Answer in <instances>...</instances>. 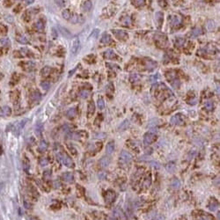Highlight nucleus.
I'll use <instances>...</instances> for the list:
<instances>
[{
    "mask_svg": "<svg viewBox=\"0 0 220 220\" xmlns=\"http://www.w3.org/2000/svg\"><path fill=\"white\" fill-rule=\"evenodd\" d=\"M57 158L65 166V167H67L69 168L74 167V163H73L72 159H71L65 152H61L59 153H57Z\"/></svg>",
    "mask_w": 220,
    "mask_h": 220,
    "instance_id": "nucleus-1",
    "label": "nucleus"
},
{
    "mask_svg": "<svg viewBox=\"0 0 220 220\" xmlns=\"http://www.w3.org/2000/svg\"><path fill=\"white\" fill-rule=\"evenodd\" d=\"M132 161V156L130 153H129L126 151H122L120 153L119 156V163L122 166L129 165V164Z\"/></svg>",
    "mask_w": 220,
    "mask_h": 220,
    "instance_id": "nucleus-2",
    "label": "nucleus"
},
{
    "mask_svg": "<svg viewBox=\"0 0 220 220\" xmlns=\"http://www.w3.org/2000/svg\"><path fill=\"white\" fill-rule=\"evenodd\" d=\"M33 53L31 50L27 48H23L19 51H15L13 52V56L15 57H31Z\"/></svg>",
    "mask_w": 220,
    "mask_h": 220,
    "instance_id": "nucleus-3",
    "label": "nucleus"
},
{
    "mask_svg": "<svg viewBox=\"0 0 220 220\" xmlns=\"http://www.w3.org/2000/svg\"><path fill=\"white\" fill-rule=\"evenodd\" d=\"M112 33L114 34V35L116 36L117 39L121 40V41H125L128 39V34L127 32L123 31V30H112Z\"/></svg>",
    "mask_w": 220,
    "mask_h": 220,
    "instance_id": "nucleus-4",
    "label": "nucleus"
},
{
    "mask_svg": "<svg viewBox=\"0 0 220 220\" xmlns=\"http://www.w3.org/2000/svg\"><path fill=\"white\" fill-rule=\"evenodd\" d=\"M170 122L171 123L174 125H182L184 123V117L181 114H177L171 118Z\"/></svg>",
    "mask_w": 220,
    "mask_h": 220,
    "instance_id": "nucleus-5",
    "label": "nucleus"
},
{
    "mask_svg": "<svg viewBox=\"0 0 220 220\" xmlns=\"http://www.w3.org/2000/svg\"><path fill=\"white\" fill-rule=\"evenodd\" d=\"M156 139V135L152 131L147 132L144 137V143L145 144H150L155 141Z\"/></svg>",
    "mask_w": 220,
    "mask_h": 220,
    "instance_id": "nucleus-6",
    "label": "nucleus"
},
{
    "mask_svg": "<svg viewBox=\"0 0 220 220\" xmlns=\"http://www.w3.org/2000/svg\"><path fill=\"white\" fill-rule=\"evenodd\" d=\"M19 65H20V67L26 71H32L35 68V63L34 62H31V61H28V62H22Z\"/></svg>",
    "mask_w": 220,
    "mask_h": 220,
    "instance_id": "nucleus-7",
    "label": "nucleus"
},
{
    "mask_svg": "<svg viewBox=\"0 0 220 220\" xmlns=\"http://www.w3.org/2000/svg\"><path fill=\"white\" fill-rule=\"evenodd\" d=\"M116 193L112 190L107 191L106 194H105V200H106L107 203H112L114 200H116Z\"/></svg>",
    "mask_w": 220,
    "mask_h": 220,
    "instance_id": "nucleus-8",
    "label": "nucleus"
},
{
    "mask_svg": "<svg viewBox=\"0 0 220 220\" xmlns=\"http://www.w3.org/2000/svg\"><path fill=\"white\" fill-rule=\"evenodd\" d=\"M110 163H111V158L107 157V156H104V157H102L101 159L99 160V167H101V168L107 167L110 165Z\"/></svg>",
    "mask_w": 220,
    "mask_h": 220,
    "instance_id": "nucleus-9",
    "label": "nucleus"
},
{
    "mask_svg": "<svg viewBox=\"0 0 220 220\" xmlns=\"http://www.w3.org/2000/svg\"><path fill=\"white\" fill-rule=\"evenodd\" d=\"M79 47H80V42H79V39L78 37H76L74 39L73 42H72V46H71V54L73 56H75L78 54V50H79Z\"/></svg>",
    "mask_w": 220,
    "mask_h": 220,
    "instance_id": "nucleus-10",
    "label": "nucleus"
},
{
    "mask_svg": "<svg viewBox=\"0 0 220 220\" xmlns=\"http://www.w3.org/2000/svg\"><path fill=\"white\" fill-rule=\"evenodd\" d=\"M12 114V108L9 106H3L0 107V116L8 117Z\"/></svg>",
    "mask_w": 220,
    "mask_h": 220,
    "instance_id": "nucleus-11",
    "label": "nucleus"
},
{
    "mask_svg": "<svg viewBox=\"0 0 220 220\" xmlns=\"http://www.w3.org/2000/svg\"><path fill=\"white\" fill-rule=\"evenodd\" d=\"M10 98H11V101L12 103L16 105L19 101V92L18 90L11 92V93H10Z\"/></svg>",
    "mask_w": 220,
    "mask_h": 220,
    "instance_id": "nucleus-12",
    "label": "nucleus"
},
{
    "mask_svg": "<svg viewBox=\"0 0 220 220\" xmlns=\"http://www.w3.org/2000/svg\"><path fill=\"white\" fill-rule=\"evenodd\" d=\"M30 99H31V101L33 102H38L42 99V94H41L39 91H34L32 93L31 96H30Z\"/></svg>",
    "mask_w": 220,
    "mask_h": 220,
    "instance_id": "nucleus-13",
    "label": "nucleus"
},
{
    "mask_svg": "<svg viewBox=\"0 0 220 220\" xmlns=\"http://www.w3.org/2000/svg\"><path fill=\"white\" fill-rule=\"evenodd\" d=\"M111 42H112L111 36H110L109 34H107V33L103 34V35H102V37L101 39V42L102 43V44H110Z\"/></svg>",
    "mask_w": 220,
    "mask_h": 220,
    "instance_id": "nucleus-14",
    "label": "nucleus"
},
{
    "mask_svg": "<svg viewBox=\"0 0 220 220\" xmlns=\"http://www.w3.org/2000/svg\"><path fill=\"white\" fill-rule=\"evenodd\" d=\"M16 41L19 43H21V44H27L28 43V40L27 39V37L21 34H18L16 35Z\"/></svg>",
    "mask_w": 220,
    "mask_h": 220,
    "instance_id": "nucleus-15",
    "label": "nucleus"
},
{
    "mask_svg": "<svg viewBox=\"0 0 220 220\" xmlns=\"http://www.w3.org/2000/svg\"><path fill=\"white\" fill-rule=\"evenodd\" d=\"M63 180L65 181V182H68V183H71V182H73V181H74V177H73V175L71 174V173H64L63 174Z\"/></svg>",
    "mask_w": 220,
    "mask_h": 220,
    "instance_id": "nucleus-16",
    "label": "nucleus"
},
{
    "mask_svg": "<svg viewBox=\"0 0 220 220\" xmlns=\"http://www.w3.org/2000/svg\"><path fill=\"white\" fill-rule=\"evenodd\" d=\"M104 57L107 59H114V58H116V54L112 49H107L104 52Z\"/></svg>",
    "mask_w": 220,
    "mask_h": 220,
    "instance_id": "nucleus-17",
    "label": "nucleus"
},
{
    "mask_svg": "<svg viewBox=\"0 0 220 220\" xmlns=\"http://www.w3.org/2000/svg\"><path fill=\"white\" fill-rule=\"evenodd\" d=\"M203 34V31H202L201 27H196L195 29L192 30L191 34H190V37L191 38H196Z\"/></svg>",
    "mask_w": 220,
    "mask_h": 220,
    "instance_id": "nucleus-18",
    "label": "nucleus"
},
{
    "mask_svg": "<svg viewBox=\"0 0 220 220\" xmlns=\"http://www.w3.org/2000/svg\"><path fill=\"white\" fill-rule=\"evenodd\" d=\"M34 27H35V29H36L38 32H43L44 31L45 26H44V22H43L42 19H39L38 21H36Z\"/></svg>",
    "mask_w": 220,
    "mask_h": 220,
    "instance_id": "nucleus-19",
    "label": "nucleus"
},
{
    "mask_svg": "<svg viewBox=\"0 0 220 220\" xmlns=\"http://www.w3.org/2000/svg\"><path fill=\"white\" fill-rule=\"evenodd\" d=\"M76 114H77L76 107H71V108L68 109L67 112H66V116H67L68 118H70V119L74 118V117L76 116Z\"/></svg>",
    "mask_w": 220,
    "mask_h": 220,
    "instance_id": "nucleus-20",
    "label": "nucleus"
},
{
    "mask_svg": "<svg viewBox=\"0 0 220 220\" xmlns=\"http://www.w3.org/2000/svg\"><path fill=\"white\" fill-rule=\"evenodd\" d=\"M51 71H52L51 67H49V66H45V67H43L42 69V71H41V75L42 77H44V78H46V77L49 76Z\"/></svg>",
    "mask_w": 220,
    "mask_h": 220,
    "instance_id": "nucleus-21",
    "label": "nucleus"
},
{
    "mask_svg": "<svg viewBox=\"0 0 220 220\" xmlns=\"http://www.w3.org/2000/svg\"><path fill=\"white\" fill-rule=\"evenodd\" d=\"M114 148H116V146H114V142H109L108 144H107V146H106V152H107V154H112V153L114 152Z\"/></svg>",
    "mask_w": 220,
    "mask_h": 220,
    "instance_id": "nucleus-22",
    "label": "nucleus"
},
{
    "mask_svg": "<svg viewBox=\"0 0 220 220\" xmlns=\"http://www.w3.org/2000/svg\"><path fill=\"white\" fill-rule=\"evenodd\" d=\"M206 29L208 30L209 32H212L216 29V23L213 20H209L208 22L206 23Z\"/></svg>",
    "mask_w": 220,
    "mask_h": 220,
    "instance_id": "nucleus-23",
    "label": "nucleus"
},
{
    "mask_svg": "<svg viewBox=\"0 0 220 220\" xmlns=\"http://www.w3.org/2000/svg\"><path fill=\"white\" fill-rule=\"evenodd\" d=\"M145 67H146V69L148 71H152L157 67V63L154 62V61L150 60L145 63Z\"/></svg>",
    "mask_w": 220,
    "mask_h": 220,
    "instance_id": "nucleus-24",
    "label": "nucleus"
},
{
    "mask_svg": "<svg viewBox=\"0 0 220 220\" xmlns=\"http://www.w3.org/2000/svg\"><path fill=\"white\" fill-rule=\"evenodd\" d=\"M92 8H93V4H92V2L90 1V0H86V1L84 2V4H83L84 11L89 12V11H91Z\"/></svg>",
    "mask_w": 220,
    "mask_h": 220,
    "instance_id": "nucleus-25",
    "label": "nucleus"
},
{
    "mask_svg": "<svg viewBox=\"0 0 220 220\" xmlns=\"http://www.w3.org/2000/svg\"><path fill=\"white\" fill-rule=\"evenodd\" d=\"M94 111H95V107H94V104L93 101H90L88 104V107H87V112H88V116L91 117L93 116V114L94 113Z\"/></svg>",
    "mask_w": 220,
    "mask_h": 220,
    "instance_id": "nucleus-26",
    "label": "nucleus"
},
{
    "mask_svg": "<svg viewBox=\"0 0 220 220\" xmlns=\"http://www.w3.org/2000/svg\"><path fill=\"white\" fill-rule=\"evenodd\" d=\"M129 126V120H125L121 123V125L119 126L118 129L119 131H124V130H126L128 128Z\"/></svg>",
    "mask_w": 220,
    "mask_h": 220,
    "instance_id": "nucleus-27",
    "label": "nucleus"
},
{
    "mask_svg": "<svg viewBox=\"0 0 220 220\" xmlns=\"http://www.w3.org/2000/svg\"><path fill=\"white\" fill-rule=\"evenodd\" d=\"M48 149V144L45 141H42L38 145V150L41 152H46V150Z\"/></svg>",
    "mask_w": 220,
    "mask_h": 220,
    "instance_id": "nucleus-28",
    "label": "nucleus"
},
{
    "mask_svg": "<svg viewBox=\"0 0 220 220\" xmlns=\"http://www.w3.org/2000/svg\"><path fill=\"white\" fill-rule=\"evenodd\" d=\"M59 30H60L61 34H62L64 37H66V38H71V34L68 31L67 29L65 28V27H61V26H60V27H59Z\"/></svg>",
    "mask_w": 220,
    "mask_h": 220,
    "instance_id": "nucleus-29",
    "label": "nucleus"
},
{
    "mask_svg": "<svg viewBox=\"0 0 220 220\" xmlns=\"http://www.w3.org/2000/svg\"><path fill=\"white\" fill-rule=\"evenodd\" d=\"M218 207V203L217 202V200H212L211 203H209V209H211V211H215Z\"/></svg>",
    "mask_w": 220,
    "mask_h": 220,
    "instance_id": "nucleus-30",
    "label": "nucleus"
},
{
    "mask_svg": "<svg viewBox=\"0 0 220 220\" xmlns=\"http://www.w3.org/2000/svg\"><path fill=\"white\" fill-rule=\"evenodd\" d=\"M181 23V19L178 16H173L171 18V25L172 26H179Z\"/></svg>",
    "mask_w": 220,
    "mask_h": 220,
    "instance_id": "nucleus-31",
    "label": "nucleus"
},
{
    "mask_svg": "<svg viewBox=\"0 0 220 220\" xmlns=\"http://www.w3.org/2000/svg\"><path fill=\"white\" fill-rule=\"evenodd\" d=\"M156 19H157L158 27H160V26L162 25V22H163V13L162 12H158L157 13H156Z\"/></svg>",
    "mask_w": 220,
    "mask_h": 220,
    "instance_id": "nucleus-32",
    "label": "nucleus"
},
{
    "mask_svg": "<svg viewBox=\"0 0 220 220\" xmlns=\"http://www.w3.org/2000/svg\"><path fill=\"white\" fill-rule=\"evenodd\" d=\"M81 19H82V17L78 16V15H77V14H73L72 16H71V18H70L71 22L72 23V24H76V23L79 22Z\"/></svg>",
    "mask_w": 220,
    "mask_h": 220,
    "instance_id": "nucleus-33",
    "label": "nucleus"
},
{
    "mask_svg": "<svg viewBox=\"0 0 220 220\" xmlns=\"http://www.w3.org/2000/svg\"><path fill=\"white\" fill-rule=\"evenodd\" d=\"M114 218H122L123 217V213L119 208H116L114 211Z\"/></svg>",
    "mask_w": 220,
    "mask_h": 220,
    "instance_id": "nucleus-34",
    "label": "nucleus"
},
{
    "mask_svg": "<svg viewBox=\"0 0 220 220\" xmlns=\"http://www.w3.org/2000/svg\"><path fill=\"white\" fill-rule=\"evenodd\" d=\"M171 185H172L173 188H179L181 187V181H179L177 178H174L172 181H171Z\"/></svg>",
    "mask_w": 220,
    "mask_h": 220,
    "instance_id": "nucleus-35",
    "label": "nucleus"
},
{
    "mask_svg": "<svg viewBox=\"0 0 220 220\" xmlns=\"http://www.w3.org/2000/svg\"><path fill=\"white\" fill-rule=\"evenodd\" d=\"M184 43H185V39L184 38H181V37H179L177 39L175 40V46L176 47H181Z\"/></svg>",
    "mask_w": 220,
    "mask_h": 220,
    "instance_id": "nucleus-36",
    "label": "nucleus"
},
{
    "mask_svg": "<svg viewBox=\"0 0 220 220\" xmlns=\"http://www.w3.org/2000/svg\"><path fill=\"white\" fill-rule=\"evenodd\" d=\"M8 32V28L4 24H0V35H6Z\"/></svg>",
    "mask_w": 220,
    "mask_h": 220,
    "instance_id": "nucleus-37",
    "label": "nucleus"
},
{
    "mask_svg": "<svg viewBox=\"0 0 220 220\" xmlns=\"http://www.w3.org/2000/svg\"><path fill=\"white\" fill-rule=\"evenodd\" d=\"M41 86H42V88L44 91H48L50 87V84H49V82H48V81H42V83H41Z\"/></svg>",
    "mask_w": 220,
    "mask_h": 220,
    "instance_id": "nucleus-38",
    "label": "nucleus"
},
{
    "mask_svg": "<svg viewBox=\"0 0 220 220\" xmlns=\"http://www.w3.org/2000/svg\"><path fill=\"white\" fill-rule=\"evenodd\" d=\"M62 15H63V18L64 19H70V18L71 16V12H70V11H69L68 9H66V10H64V11H63Z\"/></svg>",
    "mask_w": 220,
    "mask_h": 220,
    "instance_id": "nucleus-39",
    "label": "nucleus"
},
{
    "mask_svg": "<svg viewBox=\"0 0 220 220\" xmlns=\"http://www.w3.org/2000/svg\"><path fill=\"white\" fill-rule=\"evenodd\" d=\"M167 170L169 173H173L175 170V164L174 163H168L167 165Z\"/></svg>",
    "mask_w": 220,
    "mask_h": 220,
    "instance_id": "nucleus-40",
    "label": "nucleus"
},
{
    "mask_svg": "<svg viewBox=\"0 0 220 220\" xmlns=\"http://www.w3.org/2000/svg\"><path fill=\"white\" fill-rule=\"evenodd\" d=\"M214 107V105L211 101H207L205 103V109L207 111H212Z\"/></svg>",
    "mask_w": 220,
    "mask_h": 220,
    "instance_id": "nucleus-41",
    "label": "nucleus"
},
{
    "mask_svg": "<svg viewBox=\"0 0 220 220\" xmlns=\"http://www.w3.org/2000/svg\"><path fill=\"white\" fill-rule=\"evenodd\" d=\"M97 105H98V107H99V109H101L102 110L105 107V101H104V99L101 98V99H98V102H97Z\"/></svg>",
    "mask_w": 220,
    "mask_h": 220,
    "instance_id": "nucleus-42",
    "label": "nucleus"
},
{
    "mask_svg": "<svg viewBox=\"0 0 220 220\" xmlns=\"http://www.w3.org/2000/svg\"><path fill=\"white\" fill-rule=\"evenodd\" d=\"M42 125L41 123H37L36 126H35V133H36L37 136H41V133H42Z\"/></svg>",
    "mask_w": 220,
    "mask_h": 220,
    "instance_id": "nucleus-43",
    "label": "nucleus"
},
{
    "mask_svg": "<svg viewBox=\"0 0 220 220\" xmlns=\"http://www.w3.org/2000/svg\"><path fill=\"white\" fill-rule=\"evenodd\" d=\"M0 44L2 46H10V40L7 39V38H2L0 39Z\"/></svg>",
    "mask_w": 220,
    "mask_h": 220,
    "instance_id": "nucleus-44",
    "label": "nucleus"
},
{
    "mask_svg": "<svg viewBox=\"0 0 220 220\" xmlns=\"http://www.w3.org/2000/svg\"><path fill=\"white\" fill-rule=\"evenodd\" d=\"M132 3L136 6H143L144 4V0H132Z\"/></svg>",
    "mask_w": 220,
    "mask_h": 220,
    "instance_id": "nucleus-45",
    "label": "nucleus"
},
{
    "mask_svg": "<svg viewBox=\"0 0 220 220\" xmlns=\"http://www.w3.org/2000/svg\"><path fill=\"white\" fill-rule=\"evenodd\" d=\"M48 164V158L46 157H43L40 159V165L42 166V167H45V166H47Z\"/></svg>",
    "mask_w": 220,
    "mask_h": 220,
    "instance_id": "nucleus-46",
    "label": "nucleus"
},
{
    "mask_svg": "<svg viewBox=\"0 0 220 220\" xmlns=\"http://www.w3.org/2000/svg\"><path fill=\"white\" fill-rule=\"evenodd\" d=\"M79 96H80L82 99L87 98V97L89 96V92H88L87 90H83V91H81L80 93H79Z\"/></svg>",
    "mask_w": 220,
    "mask_h": 220,
    "instance_id": "nucleus-47",
    "label": "nucleus"
},
{
    "mask_svg": "<svg viewBox=\"0 0 220 220\" xmlns=\"http://www.w3.org/2000/svg\"><path fill=\"white\" fill-rule=\"evenodd\" d=\"M99 34V29H94L93 31L92 32V34L90 35V38H94V39H95V38L98 37Z\"/></svg>",
    "mask_w": 220,
    "mask_h": 220,
    "instance_id": "nucleus-48",
    "label": "nucleus"
},
{
    "mask_svg": "<svg viewBox=\"0 0 220 220\" xmlns=\"http://www.w3.org/2000/svg\"><path fill=\"white\" fill-rule=\"evenodd\" d=\"M55 3L59 7H63L65 6V0H55Z\"/></svg>",
    "mask_w": 220,
    "mask_h": 220,
    "instance_id": "nucleus-49",
    "label": "nucleus"
},
{
    "mask_svg": "<svg viewBox=\"0 0 220 220\" xmlns=\"http://www.w3.org/2000/svg\"><path fill=\"white\" fill-rule=\"evenodd\" d=\"M139 76L138 75H137V74H134V75H132L131 77H130V81L131 82H136V81H137V80H139Z\"/></svg>",
    "mask_w": 220,
    "mask_h": 220,
    "instance_id": "nucleus-50",
    "label": "nucleus"
},
{
    "mask_svg": "<svg viewBox=\"0 0 220 220\" xmlns=\"http://www.w3.org/2000/svg\"><path fill=\"white\" fill-rule=\"evenodd\" d=\"M172 85L174 88H178L179 86H180V81H179L178 79H175V80H173L172 82Z\"/></svg>",
    "mask_w": 220,
    "mask_h": 220,
    "instance_id": "nucleus-51",
    "label": "nucleus"
},
{
    "mask_svg": "<svg viewBox=\"0 0 220 220\" xmlns=\"http://www.w3.org/2000/svg\"><path fill=\"white\" fill-rule=\"evenodd\" d=\"M4 4L6 7H10L12 4V1H10V0H4Z\"/></svg>",
    "mask_w": 220,
    "mask_h": 220,
    "instance_id": "nucleus-52",
    "label": "nucleus"
},
{
    "mask_svg": "<svg viewBox=\"0 0 220 220\" xmlns=\"http://www.w3.org/2000/svg\"><path fill=\"white\" fill-rule=\"evenodd\" d=\"M34 2V0H24V4L26 6H29V4H33Z\"/></svg>",
    "mask_w": 220,
    "mask_h": 220,
    "instance_id": "nucleus-53",
    "label": "nucleus"
},
{
    "mask_svg": "<svg viewBox=\"0 0 220 220\" xmlns=\"http://www.w3.org/2000/svg\"><path fill=\"white\" fill-rule=\"evenodd\" d=\"M99 179H105V178H106V173H105V172L99 173Z\"/></svg>",
    "mask_w": 220,
    "mask_h": 220,
    "instance_id": "nucleus-54",
    "label": "nucleus"
},
{
    "mask_svg": "<svg viewBox=\"0 0 220 220\" xmlns=\"http://www.w3.org/2000/svg\"><path fill=\"white\" fill-rule=\"evenodd\" d=\"M19 9H21V6H20V4H18L17 6V8L16 9H14L13 10V12H18L19 11Z\"/></svg>",
    "mask_w": 220,
    "mask_h": 220,
    "instance_id": "nucleus-55",
    "label": "nucleus"
},
{
    "mask_svg": "<svg viewBox=\"0 0 220 220\" xmlns=\"http://www.w3.org/2000/svg\"><path fill=\"white\" fill-rule=\"evenodd\" d=\"M30 220H40V219L36 217H30Z\"/></svg>",
    "mask_w": 220,
    "mask_h": 220,
    "instance_id": "nucleus-56",
    "label": "nucleus"
},
{
    "mask_svg": "<svg viewBox=\"0 0 220 220\" xmlns=\"http://www.w3.org/2000/svg\"><path fill=\"white\" fill-rule=\"evenodd\" d=\"M3 54H4L3 49H2V48H0V57H1V56H3Z\"/></svg>",
    "mask_w": 220,
    "mask_h": 220,
    "instance_id": "nucleus-57",
    "label": "nucleus"
}]
</instances>
